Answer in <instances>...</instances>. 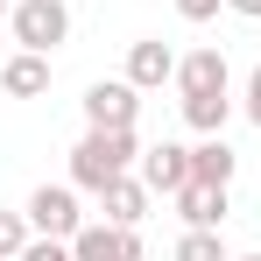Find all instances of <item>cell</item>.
<instances>
[{"label":"cell","instance_id":"cell-4","mask_svg":"<svg viewBox=\"0 0 261 261\" xmlns=\"http://www.w3.org/2000/svg\"><path fill=\"white\" fill-rule=\"evenodd\" d=\"M71 261H141V226H113V219H85Z\"/></svg>","mask_w":261,"mask_h":261},{"label":"cell","instance_id":"cell-21","mask_svg":"<svg viewBox=\"0 0 261 261\" xmlns=\"http://www.w3.org/2000/svg\"><path fill=\"white\" fill-rule=\"evenodd\" d=\"M233 261H261V254H233Z\"/></svg>","mask_w":261,"mask_h":261},{"label":"cell","instance_id":"cell-13","mask_svg":"<svg viewBox=\"0 0 261 261\" xmlns=\"http://www.w3.org/2000/svg\"><path fill=\"white\" fill-rule=\"evenodd\" d=\"M184 120L198 134H226V120H233V92H191L184 99Z\"/></svg>","mask_w":261,"mask_h":261},{"label":"cell","instance_id":"cell-17","mask_svg":"<svg viewBox=\"0 0 261 261\" xmlns=\"http://www.w3.org/2000/svg\"><path fill=\"white\" fill-rule=\"evenodd\" d=\"M219 7H226V0H176V14H184V21H212Z\"/></svg>","mask_w":261,"mask_h":261},{"label":"cell","instance_id":"cell-9","mask_svg":"<svg viewBox=\"0 0 261 261\" xmlns=\"http://www.w3.org/2000/svg\"><path fill=\"white\" fill-rule=\"evenodd\" d=\"M148 198H155V191L141 184V170H127V176H113V184L99 191V212L113 219V226H141V219H148Z\"/></svg>","mask_w":261,"mask_h":261},{"label":"cell","instance_id":"cell-10","mask_svg":"<svg viewBox=\"0 0 261 261\" xmlns=\"http://www.w3.org/2000/svg\"><path fill=\"white\" fill-rule=\"evenodd\" d=\"M0 92H7V99H43V92H49V57L14 49V57L0 64Z\"/></svg>","mask_w":261,"mask_h":261},{"label":"cell","instance_id":"cell-8","mask_svg":"<svg viewBox=\"0 0 261 261\" xmlns=\"http://www.w3.org/2000/svg\"><path fill=\"white\" fill-rule=\"evenodd\" d=\"M233 85V64H226V49H191V57H176V92L191 99V92H226Z\"/></svg>","mask_w":261,"mask_h":261},{"label":"cell","instance_id":"cell-1","mask_svg":"<svg viewBox=\"0 0 261 261\" xmlns=\"http://www.w3.org/2000/svg\"><path fill=\"white\" fill-rule=\"evenodd\" d=\"M134 163H141V141H134V127H85V141L71 148V184L78 191H106L113 176H127Z\"/></svg>","mask_w":261,"mask_h":261},{"label":"cell","instance_id":"cell-2","mask_svg":"<svg viewBox=\"0 0 261 261\" xmlns=\"http://www.w3.org/2000/svg\"><path fill=\"white\" fill-rule=\"evenodd\" d=\"M7 29H14V43H21V49L49 57L57 43H71V7H64V0H14Z\"/></svg>","mask_w":261,"mask_h":261},{"label":"cell","instance_id":"cell-5","mask_svg":"<svg viewBox=\"0 0 261 261\" xmlns=\"http://www.w3.org/2000/svg\"><path fill=\"white\" fill-rule=\"evenodd\" d=\"M134 170H141V184H148L155 198H176V191L191 184V148H184V141H155V148H141Z\"/></svg>","mask_w":261,"mask_h":261},{"label":"cell","instance_id":"cell-20","mask_svg":"<svg viewBox=\"0 0 261 261\" xmlns=\"http://www.w3.org/2000/svg\"><path fill=\"white\" fill-rule=\"evenodd\" d=\"M7 14H14V7H7V0H0V21H7Z\"/></svg>","mask_w":261,"mask_h":261},{"label":"cell","instance_id":"cell-7","mask_svg":"<svg viewBox=\"0 0 261 261\" xmlns=\"http://www.w3.org/2000/svg\"><path fill=\"white\" fill-rule=\"evenodd\" d=\"M127 85H134V92H163V85H176V49L163 43V36H141V43L127 49Z\"/></svg>","mask_w":261,"mask_h":261},{"label":"cell","instance_id":"cell-19","mask_svg":"<svg viewBox=\"0 0 261 261\" xmlns=\"http://www.w3.org/2000/svg\"><path fill=\"white\" fill-rule=\"evenodd\" d=\"M226 7H233L240 21H261V0H226Z\"/></svg>","mask_w":261,"mask_h":261},{"label":"cell","instance_id":"cell-12","mask_svg":"<svg viewBox=\"0 0 261 261\" xmlns=\"http://www.w3.org/2000/svg\"><path fill=\"white\" fill-rule=\"evenodd\" d=\"M233 170H240V155L226 148V134H205V141L191 148V176H198V184H233Z\"/></svg>","mask_w":261,"mask_h":261},{"label":"cell","instance_id":"cell-6","mask_svg":"<svg viewBox=\"0 0 261 261\" xmlns=\"http://www.w3.org/2000/svg\"><path fill=\"white\" fill-rule=\"evenodd\" d=\"M134 113H141V92L127 78H99L85 92V127H134Z\"/></svg>","mask_w":261,"mask_h":261},{"label":"cell","instance_id":"cell-14","mask_svg":"<svg viewBox=\"0 0 261 261\" xmlns=\"http://www.w3.org/2000/svg\"><path fill=\"white\" fill-rule=\"evenodd\" d=\"M176 261H233V254H226L219 226H184V240H176Z\"/></svg>","mask_w":261,"mask_h":261},{"label":"cell","instance_id":"cell-15","mask_svg":"<svg viewBox=\"0 0 261 261\" xmlns=\"http://www.w3.org/2000/svg\"><path fill=\"white\" fill-rule=\"evenodd\" d=\"M36 240V226H29V212H0V261H21V247Z\"/></svg>","mask_w":261,"mask_h":261},{"label":"cell","instance_id":"cell-11","mask_svg":"<svg viewBox=\"0 0 261 261\" xmlns=\"http://www.w3.org/2000/svg\"><path fill=\"white\" fill-rule=\"evenodd\" d=\"M176 212H184V226H226V212H233V205H226V184H198V176H191V184L176 191Z\"/></svg>","mask_w":261,"mask_h":261},{"label":"cell","instance_id":"cell-16","mask_svg":"<svg viewBox=\"0 0 261 261\" xmlns=\"http://www.w3.org/2000/svg\"><path fill=\"white\" fill-rule=\"evenodd\" d=\"M21 261H71V240H43V233H36V240L21 247Z\"/></svg>","mask_w":261,"mask_h":261},{"label":"cell","instance_id":"cell-18","mask_svg":"<svg viewBox=\"0 0 261 261\" xmlns=\"http://www.w3.org/2000/svg\"><path fill=\"white\" fill-rule=\"evenodd\" d=\"M240 106H247V120H254V127H261V64H254V71H247V99H240Z\"/></svg>","mask_w":261,"mask_h":261},{"label":"cell","instance_id":"cell-3","mask_svg":"<svg viewBox=\"0 0 261 261\" xmlns=\"http://www.w3.org/2000/svg\"><path fill=\"white\" fill-rule=\"evenodd\" d=\"M21 212H29V226H36L43 240H78V226H85V212H78V191H71V184H36Z\"/></svg>","mask_w":261,"mask_h":261}]
</instances>
